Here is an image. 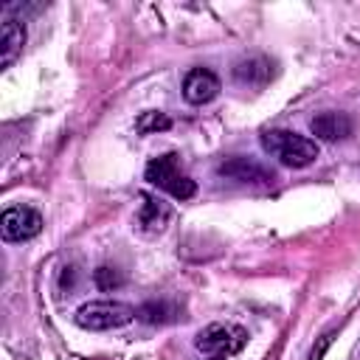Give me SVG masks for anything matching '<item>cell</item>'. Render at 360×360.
Returning a JSON list of instances; mask_svg holds the SVG:
<instances>
[{"label":"cell","instance_id":"8992f818","mask_svg":"<svg viewBox=\"0 0 360 360\" xmlns=\"http://www.w3.org/2000/svg\"><path fill=\"white\" fill-rule=\"evenodd\" d=\"M217 174L225 177V180H233V183H248V186H270L276 180V172L273 169L262 166L253 158H242V155L225 158L217 166Z\"/></svg>","mask_w":360,"mask_h":360},{"label":"cell","instance_id":"7c38bea8","mask_svg":"<svg viewBox=\"0 0 360 360\" xmlns=\"http://www.w3.org/2000/svg\"><path fill=\"white\" fill-rule=\"evenodd\" d=\"M177 309L169 301H146L143 307H138V318L146 323H169L174 321Z\"/></svg>","mask_w":360,"mask_h":360},{"label":"cell","instance_id":"e0dca14e","mask_svg":"<svg viewBox=\"0 0 360 360\" xmlns=\"http://www.w3.org/2000/svg\"><path fill=\"white\" fill-rule=\"evenodd\" d=\"M208 360H228V357H208Z\"/></svg>","mask_w":360,"mask_h":360},{"label":"cell","instance_id":"3957f363","mask_svg":"<svg viewBox=\"0 0 360 360\" xmlns=\"http://www.w3.org/2000/svg\"><path fill=\"white\" fill-rule=\"evenodd\" d=\"M135 318H138V309H132L124 301H87L73 312V321L90 332L118 329V326L132 323Z\"/></svg>","mask_w":360,"mask_h":360},{"label":"cell","instance_id":"2e32d148","mask_svg":"<svg viewBox=\"0 0 360 360\" xmlns=\"http://www.w3.org/2000/svg\"><path fill=\"white\" fill-rule=\"evenodd\" d=\"M73 276H76V270H73V267H65V273H62V287H65V284L73 287Z\"/></svg>","mask_w":360,"mask_h":360},{"label":"cell","instance_id":"277c9868","mask_svg":"<svg viewBox=\"0 0 360 360\" xmlns=\"http://www.w3.org/2000/svg\"><path fill=\"white\" fill-rule=\"evenodd\" d=\"M245 343H248V329L239 323H208L194 338V346L200 352L214 354V357L236 354L245 349Z\"/></svg>","mask_w":360,"mask_h":360},{"label":"cell","instance_id":"6da1fadb","mask_svg":"<svg viewBox=\"0 0 360 360\" xmlns=\"http://www.w3.org/2000/svg\"><path fill=\"white\" fill-rule=\"evenodd\" d=\"M262 149L273 158H278L281 166H290V169H304L309 163L318 160V143L315 138H307V135H298L292 129H267L262 132Z\"/></svg>","mask_w":360,"mask_h":360},{"label":"cell","instance_id":"8fae6325","mask_svg":"<svg viewBox=\"0 0 360 360\" xmlns=\"http://www.w3.org/2000/svg\"><path fill=\"white\" fill-rule=\"evenodd\" d=\"M25 45V25L22 20H3L0 25V68H8Z\"/></svg>","mask_w":360,"mask_h":360},{"label":"cell","instance_id":"5b68a950","mask_svg":"<svg viewBox=\"0 0 360 360\" xmlns=\"http://www.w3.org/2000/svg\"><path fill=\"white\" fill-rule=\"evenodd\" d=\"M42 231V214L31 205H11L3 211L0 233L6 242H28Z\"/></svg>","mask_w":360,"mask_h":360},{"label":"cell","instance_id":"9c48e42d","mask_svg":"<svg viewBox=\"0 0 360 360\" xmlns=\"http://www.w3.org/2000/svg\"><path fill=\"white\" fill-rule=\"evenodd\" d=\"M309 132H312L318 141L335 143V141H346V138H352L354 124H352V118H349L346 112L326 110V112H318V115L309 121Z\"/></svg>","mask_w":360,"mask_h":360},{"label":"cell","instance_id":"4fadbf2b","mask_svg":"<svg viewBox=\"0 0 360 360\" xmlns=\"http://www.w3.org/2000/svg\"><path fill=\"white\" fill-rule=\"evenodd\" d=\"M169 127H172V118H169L166 112H160V110H146V112H141V115L135 118V129H138V135L163 132V129H169Z\"/></svg>","mask_w":360,"mask_h":360},{"label":"cell","instance_id":"7a4b0ae2","mask_svg":"<svg viewBox=\"0 0 360 360\" xmlns=\"http://www.w3.org/2000/svg\"><path fill=\"white\" fill-rule=\"evenodd\" d=\"M143 177L152 186H158L160 191H166V194H172L177 200H188V197L197 194V183L183 172L177 152H166L160 158H152L146 163V169H143Z\"/></svg>","mask_w":360,"mask_h":360},{"label":"cell","instance_id":"5bb4252c","mask_svg":"<svg viewBox=\"0 0 360 360\" xmlns=\"http://www.w3.org/2000/svg\"><path fill=\"white\" fill-rule=\"evenodd\" d=\"M93 284H96L98 290L110 292V290H118V287L124 284V276H121L115 267L101 264V267H96V270H93Z\"/></svg>","mask_w":360,"mask_h":360},{"label":"cell","instance_id":"52a82bcc","mask_svg":"<svg viewBox=\"0 0 360 360\" xmlns=\"http://www.w3.org/2000/svg\"><path fill=\"white\" fill-rule=\"evenodd\" d=\"M233 82L242 87H264L276 79V62L264 53H248L233 65Z\"/></svg>","mask_w":360,"mask_h":360},{"label":"cell","instance_id":"9a60e30c","mask_svg":"<svg viewBox=\"0 0 360 360\" xmlns=\"http://www.w3.org/2000/svg\"><path fill=\"white\" fill-rule=\"evenodd\" d=\"M329 343H332V332H326V335H321L318 338V343L312 346V352H309V360H321L323 354H326V349H329Z\"/></svg>","mask_w":360,"mask_h":360},{"label":"cell","instance_id":"30bf717a","mask_svg":"<svg viewBox=\"0 0 360 360\" xmlns=\"http://www.w3.org/2000/svg\"><path fill=\"white\" fill-rule=\"evenodd\" d=\"M172 219V205L155 194H141V205H138V231L141 233H160Z\"/></svg>","mask_w":360,"mask_h":360},{"label":"cell","instance_id":"ba28073f","mask_svg":"<svg viewBox=\"0 0 360 360\" xmlns=\"http://www.w3.org/2000/svg\"><path fill=\"white\" fill-rule=\"evenodd\" d=\"M219 76L214 73V70H208V68H191L188 73H186V79H183V98L188 101V104H208V101H214L217 96H219Z\"/></svg>","mask_w":360,"mask_h":360}]
</instances>
